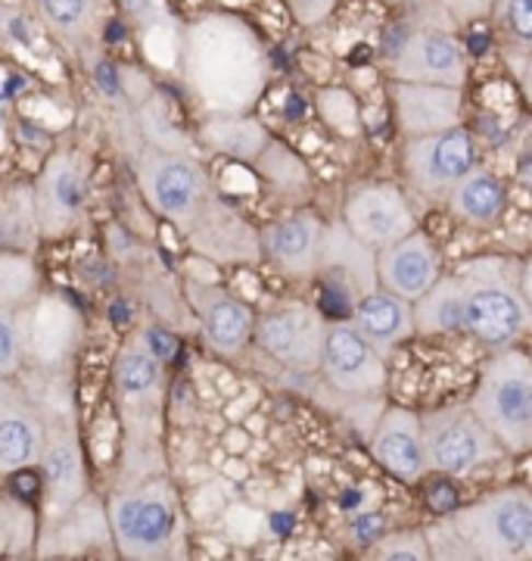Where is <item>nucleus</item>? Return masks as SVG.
<instances>
[{
  "label": "nucleus",
  "instance_id": "5701e85b",
  "mask_svg": "<svg viewBox=\"0 0 532 561\" xmlns=\"http://www.w3.org/2000/svg\"><path fill=\"white\" fill-rule=\"evenodd\" d=\"M324 228L327 225L315 213L299 209L293 216L262 228V256H268L290 278H315Z\"/></svg>",
  "mask_w": 532,
  "mask_h": 561
},
{
  "label": "nucleus",
  "instance_id": "7c9ffc66",
  "mask_svg": "<svg viewBox=\"0 0 532 561\" xmlns=\"http://www.w3.org/2000/svg\"><path fill=\"white\" fill-rule=\"evenodd\" d=\"M44 35L47 32H44L38 16L25 13L16 3L0 0V54L44 60V57H50V44Z\"/></svg>",
  "mask_w": 532,
  "mask_h": 561
},
{
  "label": "nucleus",
  "instance_id": "2eb2a0df",
  "mask_svg": "<svg viewBox=\"0 0 532 561\" xmlns=\"http://www.w3.org/2000/svg\"><path fill=\"white\" fill-rule=\"evenodd\" d=\"M321 371L327 383L346 397H377L386 387V359L368 337H361L352 321L327 324Z\"/></svg>",
  "mask_w": 532,
  "mask_h": 561
},
{
  "label": "nucleus",
  "instance_id": "6e6552de",
  "mask_svg": "<svg viewBox=\"0 0 532 561\" xmlns=\"http://www.w3.org/2000/svg\"><path fill=\"white\" fill-rule=\"evenodd\" d=\"M471 559L532 561V493L498 490L449 515Z\"/></svg>",
  "mask_w": 532,
  "mask_h": 561
},
{
  "label": "nucleus",
  "instance_id": "a19ab883",
  "mask_svg": "<svg viewBox=\"0 0 532 561\" xmlns=\"http://www.w3.org/2000/svg\"><path fill=\"white\" fill-rule=\"evenodd\" d=\"M442 7L454 22H473L493 16L495 0H442Z\"/></svg>",
  "mask_w": 532,
  "mask_h": 561
},
{
  "label": "nucleus",
  "instance_id": "a211bd4d",
  "mask_svg": "<svg viewBox=\"0 0 532 561\" xmlns=\"http://www.w3.org/2000/svg\"><path fill=\"white\" fill-rule=\"evenodd\" d=\"M343 221L355 238L383 250L417 228L408 197L395 184H358L346 197Z\"/></svg>",
  "mask_w": 532,
  "mask_h": 561
},
{
  "label": "nucleus",
  "instance_id": "58836bf2",
  "mask_svg": "<svg viewBox=\"0 0 532 561\" xmlns=\"http://www.w3.org/2000/svg\"><path fill=\"white\" fill-rule=\"evenodd\" d=\"M430 556H433L430 540L420 530H402L393 537H383V540H377L374 552H371V559L386 561H427Z\"/></svg>",
  "mask_w": 532,
  "mask_h": 561
},
{
  "label": "nucleus",
  "instance_id": "9b49d317",
  "mask_svg": "<svg viewBox=\"0 0 532 561\" xmlns=\"http://www.w3.org/2000/svg\"><path fill=\"white\" fill-rule=\"evenodd\" d=\"M424 424L427 465L449 478H471L479 468L505 456V446L479 421L471 405H449L430 412Z\"/></svg>",
  "mask_w": 532,
  "mask_h": 561
},
{
  "label": "nucleus",
  "instance_id": "79ce46f5",
  "mask_svg": "<svg viewBox=\"0 0 532 561\" xmlns=\"http://www.w3.org/2000/svg\"><path fill=\"white\" fill-rule=\"evenodd\" d=\"M511 60H517V81H520V94L523 101L532 106V54H508Z\"/></svg>",
  "mask_w": 532,
  "mask_h": 561
},
{
  "label": "nucleus",
  "instance_id": "b1692460",
  "mask_svg": "<svg viewBox=\"0 0 532 561\" xmlns=\"http://www.w3.org/2000/svg\"><path fill=\"white\" fill-rule=\"evenodd\" d=\"M38 22L72 57L100 60V32L106 25V0H35Z\"/></svg>",
  "mask_w": 532,
  "mask_h": 561
},
{
  "label": "nucleus",
  "instance_id": "72a5a7b5",
  "mask_svg": "<svg viewBox=\"0 0 532 561\" xmlns=\"http://www.w3.org/2000/svg\"><path fill=\"white\" fill-rule=\"evenodd\" d=\"M493 22L508 54H532V0H495Z\"/></svg>",
  "mask_w": 532,
  "mask_h": 561
},
{
  "label": "nucleus",
  "instance_id": "a878e982",
  "mask_svg": "<svg viewBox=\"0 0 532 561\" xmlns=\"http://www.w3.org/2000/svg\"><path fill=\"white\" fill-rule=\"evenodd\" d=\"M352 328L374 343L377 350L386 356L393 353L398 343H405L412 334H417L414 328V302L395 297L390 290L377 287L374 294H368L365 300L355 302L352 309Z\"/></svg>",
  "mask_w": 532,
  "mask_h": 561
},
{
  "label": "nucleus",
  "instance_id": "c03bdc74",
  "mask_svg": "<svg viewBox=\"0 0 532 561\" xmlns=\"http://www.w3.org/2000/svg\"><path fill=\"white\" fill-rule=\"evenodd\" d=\"M16 84H20V79H16L10 69H0V125H3L7 113H10V103H13V91H16Z\"/></svg>",
  "mask_w": 532,
  "mask_h": 561
},
{
  "label": "nucleus",
  "instance_id": "6ab92c4d",
  "mask_svg": "<svg viewBox=\"0 0 532 561\" xmlns=\"http://www.w3.org/2000/svg\"><path fill=\"white\" fill-rule=\"evenodd\" d=\"M44 421L35 397L13 381L0 378V478L38 468Z\"/></svg>",
  "mask_w": 532,
  "mask_h": 561
},
{
  "label": "nucleus",
  "instance_id": "a18cd8bd",
  "mask_svg": "<svg viewBox=\"0 0 532 561\" xmlns=\"http://www.w3.org/2000/svg\"><path fill=\"white\" fill-rule=\"evenodd\" d=\"M520 284H523V297H527L532 306V256L523 262V268H520Z\"/></svg>",
  "mask_w": 532,
  "mask_h": 561
},
{
  "label": "nucleus",
  "instance_id": "ea45409f",
  "mask_svg": "<svg viewBox=\"0 0 532 561\" xmlns=\"http://www.w3.org/2000/svg\"><path fill=\"white\" fill-rule=\"evenodd\" d=\"M339 0H287L290 13L299 25L312 28V25H321L324 20H331Z\"/></svg>",
  "mask_w": 532,
  "mask_h": 561
},
{
  "label": "nucleus",
  "instance_id": "37998d69",
  "mask_svg": "<svg viewBox=\"0 0 532 561\" xmlns=\"http://www.w3.org/2000/svg\"><path fill=\"white\" fill-rule=\"evenodd\" d=\"M513 175L517 181L527 187L532 194V135L523 140V147H520V157H517V169H513Z\"/></svg>",
  "mask_w": 532,
  "mask_h": 561
},
{
  "label": "nucleus",
  "instance_id": "393cba45",
  "mask_svg": "<svg viewBox=\"0 0 532 561\" xmlns=\"http://www.w3.org/2000/svg\"><path fill=\"white\" fill-rule=\"evenodd\" d=\"M100 542H113V530H109L106 505L91 493L54 518H44L41 556H79Z\"/></svg>",
  "mask_w": 532,
  "mask_h": 561
},
{
  "label": "nucleus",
  "instance_id": "4be33fe9",
  "mask_svg": "<svg viewBox=\"0 0 532 561\" xmlns=\"http://www.w3.org/2000/svg\"><path fill=\"white\" fill-rule=\"evenodd\" d=\"M371 453L374 459L398 481H420L430 465H427V449H424V424L412 409L393 405L377 421L371 434Z\"/></svg>",
  "mask_w": 532,
  "mask_h": 561
},
{
  "label": "nucleus",
  "instance_id": "de8ad7c7",
  "mask_svg": "<svg viewBox=\"0 0 532 561\" xmlns=\"http://www.w3.org/2000/svg\"><path fill=\"white\" fill-rule=\"evenodd\" d=\"M393 3H412V0H393Z\"/></svg>",
  "mask_w": 532,
  "mask_h": 561
},
{
  "label": "nucleus",
  "instance_id": "9d476101",
  "mask_svg": "<svg viewBox=\"0 0 532 561\" xmlns=\"http://www.w3.org/2000/svg\"><path fill=\"white\" fill-rule=\"evenodd\" d=\"M22 353L32 371L66 375L84 341V316L57 290H41L20 309Z\"/></svg>",
  "mask_w": 532,
  "mask_h": 561
},
{
  "label": "nucleus",
  "instance_id": "7ed1b4c3",
  "mask_svg": "<svg viewBox=\"0 0 532 561\" xmlns=\"http://www.w3.org/2000/svg\"><path fill=\"white\" fill-rule=\"evenodd\" d=\"M113 390L118 400V415L125 424V483L150 478L143 468H162L159 456V427H162V400H165V371L162 359L143 343V337L128 341L113 362Z\"/></svg>",
  "mask_w": 532,
  "mask_h": 561
},
{
  "label": "nucleus",
  "instance_id": "f704fd0d",
  "mask_svg": "<svg viewBox=\"0 0 532 561\" xmlns=\"http://www.w3.org/2000/svg\"><path fill=\"white\" fill-rule=\"evenodd\" d=\"M118 10L125 13V20L138 28L140 41L157 38V35H181V28L175 25L172 7L169 0H116Z\"/></svg>",
  "mask_w": 532,
  "mask_h": 561
},
{
  "label": "nucleus",
  "instance_id": "412c9836",
  "mask_svg": "<svg viewBox=\"0 0 532 561\" xmlns=\"http://www.w3.org/2000/svg\"><path fill=\"white\" fill-rule=\"evenodd\" d=\"M393 110L405 138H424L436 131H449L461 125L464 98L452 84H427V81H393Z\"/></svg>",
  "mask_w": 532,
  "mask_h": 561
},
{
  "label": "nucleus",
  "instance_id": "39448f33",
  "mask_svg": "<svg viewBox=\"0 0 532 561\" xmlns=\"http://www.w3.org/2000/svg\"><path fill=\"white\" fill-rule=\"evenodd\" d=\"M113 546L131 561H162L181 556L184 512L165 474L125 483L106 502Z\"/></svg>",
  "mask_w": 532,
  "mask_h": 561
},
{
  "label": "nucleus",
  "instance_id": "1a4fd4ad",
  "mask_svg": "<svg viewBox=\"0 0 532 561\" xmlns=\"http://www.w3.org/2000/svg\"><path fill=\"white\" fill-rule=\"evenodd\" d=\"M393 81H427L464 88L471 76L464 44L452 32V22H412L395 32L386 47Z\"/></svg>",
  "mask_w": 532,
  "mask_h": 561
},
{
  "label": "nucleus",
  "instance_id": "f03ea898",
  "mask_svg": "<svg viewBox=\"0 0 532 561\" xmlns=\"http://www.w3.org/2000/svg\"><path fill=\"white\" fill-rule=\"evenodd\" d=\"M177 69L209 116L253 113L271 79V57L256 28L228 10L199 13L181 28Z\"/></svg>",
  "mask_w": 532,
  "mask_h": 561
},
{
  "label": "nucleus",
  "instance_id": "bb28decb",
  "mask_svg": "<svg viewBox=\"0 0 532 561\" xmlns=\"http://www.w3.org/2000/svg\"><path fill=\"white\" fill-rule=\"evenodd\" d=\"M505 206H508V194L501 181L495 179L489 169H476V165L449 194L452 216L471 228H493L495 221L505 216Z\"/></svg>",
  "mask_w": 532,
  "mask_h": 561
},
{
  "label": "nucleus",
  "instance_id": "f3484780",
  "mask_svg": "<svg viewBox=\"0 0 532 561\" xmlns=\"http://www.w3.org/2000/svg\"><path fill=\"white\" fill-rule=\"evenodd\" d=\"M184 297L197 316L203 341L209 343V350H216L224 359L243 356V350L256 334V316L250 302L234 297L216 280H187Z\"/></svg>",
  "mask_w": 532,
  "mask_h": 561
},
{
  "label": "nucleus",
  "instance_id": "c756f323",
  "mask_svg": "<svg viewBox=\"0 0 532 561\" xmlns=\"http://www.w3.org/2000/svg\"><path fill=\"white\" fill-rule=\"evenodd\" d=\"M417 334H454L464 331V287L458 275H442L433 287L414 300Z\"/></svg>",
  "mask_w": 532,
  "mask_h": 561
},
{
  "label": "nucleus",
  "instance_id": "4468645a",
  "mask_svg": "<svg viewBox=\"0 0 532 561\" xmlns=\"http://www.w3.org/2000/svg\"><path fill=\"white\" fill-rule=\"evenodd\" d=\"M256 343L268 356L293 371L321 368L327 324L305 302H280L256 321Z\"/></svg>",
  "mask_w": 532,
  "mask_h": 561
},
{
  "label": "nucleus",
  "instance_id": "f8f14e48",
  "mask_svg": "<svg viewBox=\"0 0 532 561\" xmlns=\"http://www.w3.org/2000/svg\"><path fill=\"white\" fill-rule=\"evenodd\" d=\"M91 187L88 157L76 147H59L41 165L35 179V206H38L41 234L47 241L66 238L79 228Z\"/></svg>",
  "mask_w": 532,
  "mask_h": 561
},
{
  "label": "nucleus",
  "instance_id": "f257e3e1",
  "mask_svg": "<svg viewBox=\"0 0 532 561\" xmlns=\"http://www.w3.org/2000/svg\"><path fill=\"white\" fill-rule=\"evenodd\" d=\"M135 172L143 201L187 238L194 253L224 265L262 256L256 228L221 201L212 179L190 153L143 144Z\"/></svg>",
  "mask_w": 532,
  "mask_h": 561
},
{
  "label": "nucleus",
  "instance_id": "0eeeda50",
  "mask_svg": "<svg viewBox=\"0 0 532 561\" xmlns=\"http://www.w3.org/2000/svg\"><path fill=\"white\" fill-rule=\"evenodd\" d=\"M471 409L493 431L505 453L530 449L532 421V356L508 346L486 362Z\"/></svg>",
  "mask_w": 532,
  "mask_h": 561
},
{
  "label": "nucleus",
  "instance_id": "aec40b11",
  "mask_svg": "<svg viewBox=\"0 0 532 561\" xmlns=\"http://www.w3.org/2000/svg\"><path fill=\"white\" fill-rule=\"evenodd\" d=\"M377 275L383 290L414 302L442 278V253L430 234L414 228L402 241L377 250Z\"/></svg>",
  "mask_w": 532,
  "mask_h": 561
},
{
  "label": "nucleus",
  "instance_id": "c9c22d12",
  "mask_svg": "<svg viewBox=\"0 0 532 561\" xmlns=\"http://www.w3.org/2000/svg\"><path fill=\"white\" fill-rule=\"evenodd\" d=\"M317 113L324 125L339 135V138H358L361 135V113H358V101L352 91L346 88H324L317 94Z\"/></svg>",
  "mask_w": 532,
  "mask_h": 561
},
{
  "label": "nucleus",
  "instance_id": "dca6fc26",
  "mask_svg": "<svg viewBox=\"0 0 532 561\" xmlns=\"http://www.w3.org/2000/svg\"><path fill=\"white\" fill-rule=\"evenodd\" d=\"M317 278L327 294H336L343 306L355 309V302L365 300L380 287L377 275V250L361 238H355L346 221H336L324 228L321 256H317Z\"/></svg>",
  "mask_w": 532,
  "mask_h": 561
},
{
  "label": "nucleus",
  "instance_id": "20e7f679",
  "mask_svg": "<svg viewBox=\"0 0 532 561\" xmlns=\"http://www.w3.org/2000/svg\"><path fill=\"white\" fill-rule=\"evenodd\" d=\"M520 262L476 256L458 265L464 287V331L489 350H508L532 334V306L523 297Z\"/></svg>",
  "mask_w": 532,
  "mask_h": 561
},
{
  "label": "nucleus",
  "instance_id": "4c0bfd02",
  "mask_svg": "<svg viewBox=\"0 0 532 561\" xmlns=\"http://www.w3.org/2000/svg\"><path fill=\"white\" fill-rule=\"evenodd\" d=\"M32 515L28 508H22L20 502L3 500L0 496V556L7 552H20V542H32Z\"/></svg>",
  "mask_w": 532,
  "mask_h": 561
},
{
  "label": "nucleus",
  "instance_id": "cd10ccee",
  "mask_svg": "<svg viewBox=\"0 0 532 561\" xmlns=\"http://www.w3.org/2000/svg\"><path fill=\"white\" fill-rule=\"evenodd\" d=\"M38 206H35V184L13 181L0 184V247L35 253L41 243Z\"/></svg>",
  "mask_w": 532,
  "mask_h": 561
},
{
  "label": "nucleus",
  "instance_id": "ddd939ff",
  "mask_svg": "<svg viewBox=\"0 0 532 561\" xmlns=\"http://www.w3.org/2000/svg\"><path fill=\"white\" fill-rule=\"evenodd\" d=\"M473 138L458 125L424 138H405L402 165L408 184L427 201H449L452 187L473 169Z\"/></svg>",
  "mask_w": 532,
  "mask_h": 561
},
{
  "label": "nucleus",
  "instance_id": "e433bc0d",
  "mask_svg": "<svg viewBox=\"0 0 532 561\" xmlns=\"http://www.w3.org/2000/svg\"><path fill=\"white\" fill-rule=\"evenodd\" d=\"M22 368H25V353H22L20 309L0 306V378H16Z\"/></svg>",
  "mask_w": 532,
  "mask_h": 561
},
{
  "label": "nucleus",
  "instance_id": "2f4dec72",
  "mask_svg": "<svg viewBox=\"0 0 532 561\" xmlns=\"http://www.w3.org/2000/svg\"><path fill=\"white\" fill-rule=\"evenodd\" d=\"M253 165H256L258 175L268 181L280 197L284 194L287 197H312V175H309L305 162L299 160L293 150H287L284 144H277L275 138H271V144L265 147V153Z\"/></svg>",
  "mask_w": 532,
  "mask_h": 561
},
{
  "label": "nucleus",
  "instance_id": "c85d7f7f",
  "mask_svg": "<svg viewBox=\"0 0 532 561\" xmlns=\"http://www.w3.org/2000/svg\"><path fill=\"white\" fill-rule=\"evenodd\" d=\"M199 140L221 157L236 162H256L271 144L268 128L250 113L243 116H209L199 125Z\"/></svg>",
  "mask_w": 532,
  "mask_h": 561
},
{
  "label": "nucleus",
  "instance_id": "49530a36",
  "mask_svg": "<svg viewBox=\"0 0 532 561\" xmlns=\"http://www.w3.org/2000/svg\"><path fill=\"white\" fill-rule=\"evenodd\" d=\"M530 449H532V421H530Z\"/></svg>",
  "mask_w": 532,
  "mask_h": 561
},
{
  "label": "nucleus",
  "instance_id": "423d86ee",
  "mask_svg": "<svg viewBox=\"0 0 532 561\" xmlns=\"http://www.w3.org/2000/svg\"><path fill=\"white\" fill-rule=\"evenodd\" d=\"M41 393H32L44 421V443H41V478H44V518H54L88 496V465L81 449L79 421H76V400L69 390L66 375L35 371Z\"/></svg>",
  "mask_w": 532,
  "mask_h": 561
},
{
  "label": "nucleus",
  "instance_id": "473e14b6",
  "mask_svg": "<svg viewBox=\"0 0 532 561\" xmlns=\"http://www.w3.org/2000/svg\"><path fill=\"white\" fill-rule=\"evenodd\" d=\"M41 294V272L32 253L0 247V306L22 309Z\"/></svg>",
  "mask_w": 532,
  "mask_h": 561
}]
</instances>
